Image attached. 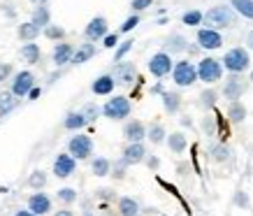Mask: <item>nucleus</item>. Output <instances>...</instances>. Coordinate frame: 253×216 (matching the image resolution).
<instances>
[{
	"instance_id": "nucleus-44",
	"label": "nucleus",
	"mask_w": 253,
	"mask_h": 216,
	"mask_svg": "<svg viewBox=\"0 0 253 216\" xmlns=\"http://www.w3.org/2000/svg\"><path fill=\"white\" fill-rule=\"evenodd\" d=\"M154 5V0H130V7L132 12L137 14V12H144V9H149Z\"/></svg>"
},
{
	"instance_id": "nucleus-46",
	"label": "nucleus",
	"mask_w": 253,
	"mask_h": 216,
	"mask_svg": "<svg viewBox=\"0 0 253 216\" xmlns=\"http://www.w3.org/2000/svg\"><path fill=\"white\" fill-rule=\"evenodd\" d=\"M119 44H121L119 42V33H109L107 38L102 40V46H107V49H116Z\"/></svg>"
},
{
	"instance_id": "nucleus-48",
	"label": "nucleus",
	"mask_w": 253,
	"mask_h": 216,
	"mask_svg": "<svg viewBox=\"0 0 253 216\" xmlns=\"http://www.w3.org/2000/svg\"><path fill=\"white\" fill-rule=\"evenodd\" d=\"M146 168H149V170H158V168H161V158H158V156H146Z\"/></svg>"
},
{
	"instance_id": "nucleus-15",
	"label": "nucleus",
	"mask_w": 253,
	"mask_h": 216,
	"mask_svg": "<svg viewBox=\"0 0 253 216\" xmlns=\"http://www.w3.org/2000/svg\"><path fill=\"white\" fill-rule=\"evenodd\" d=\"M123 137L128 144H139V142H144L146 139V126L142 121H128V124L123 126Z\"/></svg>"
},
{
	"instance_id": "nucleus-52",
	"label": "nucleus",
	"mask_w": 253,
	"mask_h": 216,
	"mask_svg": "<svg viewBox=\"0 0 253 216\" xmlns=\"http://www.w3.org/2000/svg\"><path fill=\"white\" fill-rule=\"evenodd\" d=\"M246 44H249V51H253V31L246 35Z\"/></svg>"
},
{
	"instance_id": "nucleus-10",
	"label": "nucleus",
	"mask_w": 253,
	"mask_h": 216,
	"mask_svg": "<svg viewBox=\"0 0 253 216\" xmlns=\"http://www.w3.org/2000/svg\"><path fill=\"white\" fill-rule=\"evenodd\" d=\"M107 35H109V23L105 16H93L91 21L86 23L84 28L86 42H102Z\"/></svg>"
},
{
	"instance_id": "nucleus-21",
	"label": "nucleus",
	"mask_w": 253,
	"mask_h": 216,
	"mask_svg": "<svg viewBox=\"0 0 253 216\" xmlns=\"http://www.w3.org/2000/svg\"><path fill=\"white\" fill-rule=\"evenodd\" d=\"M139 200H135V198H130V195H123V198H119V205H116V212H119V216H137L139 214Z\"/></svg>"
},
{
	"instance_id": "nucleus-30",
	"label": "nucleus",
	"mask_w": 253,
	"mask_h": 216,
	"mask_svg": "<svg viewBox=\"0 0 253 216\" xmlns=\"http://www.w3.org/2000/svg\"><path fill=\"white\" fill-rule=\"evenodd\" d=\"M16 105H19V100H16V95L12 91L0 93V119H2V116H7L9 112H14Z\"/></svg>"
},
{
	"instance_id": "nucleus-36",
	"label": "nucleus",
	"mask_w": 253,
	"mask_h": 216,
	"mask_svg": "<svg viewBox=\"0 0 253 216\" xmlns=\"http://www.w3.org/2000/svg\"><path fill=\"white\" fill-rule=\"evenodd\" d=\"M209 158L214 163H225L230 158V149L225 147V144H214V147L209 149Z\"/></svg>"
},
{
	"instance_id": "nucleus-40",
	"label": "nucleus",
	"mask_w": 253,
	"mask_h": 216,
	"mask_svg": "<svg viewBox=\"0 0 253 216\" xmlns=\"http://www.w3.org/2000/svg\"><path fill=\"white\" fill-rule=\"evenodd\" d=\"M126 170H128V165L119 158L116 163H112V174H109V177H114L116 181H123V179H126Z\"/></svg>"
},
{
	"instance_id": "nucleus-2",
	"label": "nucleus",
	"mask_w": 253,
	"mask_h": 216,
	"mask_svg": "<svg viewBox=\"0 0 253 216\" xmlns=\"http://www.w3.org/2000/svg\"><path fill=\"white\" fill-rule=\"evenodd\" d=\"M221 63L230 75H244L246 70H249V65H251L249 49H244V46H235V49H230V51H225V56H223Z\"/></svg>"
},
{
	"instance_id": "nucleus-58",
	"label": "nucleus",
	"mask_w": 253,
	"mask_h": 216,
	"mask_svg": "<svg viewBox=\"0 0 253 216\" xmlns=\"http://www.w3.org/2000/svg\"><path fill=\"white\" fill-rule=\"evenodd\" d=\"M82 216H95V214H93L91 209H86V212H84V214H82Z\"/></svg>"
},
{
	"instance_id": "nucleus-9",
	"label": "nucleus",
	"mask_w": 253,
	"mask_h": 216,
	"mask_svg": "<svg viewBox=\"0 0 253 216\" xmlns=\"http://www.w3.org/2000/svg\"><path fill=\"white\" fill-rule=\"evenodd\" d=\"M109 75L114 77L116 86H132L135 79H137V65L130 61H121V63H116Z\"/></svg>"
},
{
	"instance_id": "nucleus-57",
	"label": "nucleus",
	"mask_w": 253,
	"mask_h": 216,
	"mask_svg": "<svg viewBox=\"0 0 253 216\" xmlns=\"http://www.w3.org/2000/svg\"><path fill=\"white\" fill-rule=\"evenodd\" d=\"M102 216H119V212H114V214H112L109 209H105V214H102Z\"/></svg>"
},
{
	"instance_id": "nucleus-20",
	"label": "nucleus",
	"mask_w": 253,
	"mask_h": 216,
	"mask_svg": "<svg viewBox=\"0 0 253 216\" xmlns=\"http://www.w3.org/2000/svg\"><path fill=\"white\" fill-rule=\"evenodd\" d=\"M161 100H163V109L172 116L179 114V109H181V105H184V102H181V95H179L176 91H165L161 95Z\"/></svg>"
},
{
	"instance_id": "nucleus-53",
	"label": "nucleus",
	"mask_w": 253,
	"mask_h": 216,
	"mask_svg": "<svg viewBox=\"0 0 253 216\" xmlns=\"http://www.w3.org/2000/svg\"><path fill=\"white\" fill-rule=\"evenodd\" d=\"M14 216H35V214H33L31 209H19V212H16Z\"/></svg>"
},
{
	"instance_id": "nucleus-31",
	"label": "nucleus",
	"mask_w": 253,
	"mask_h": 216,
	"mask_svg": "<svg viewBox=\"0 0 253 216\" xmlns=\"http://www.w3.org/2000/svg\"><path fill=\"white\" fill-rule=\"evenodd\" d=\"M228 119H230V124H242L246 119V107L244 102H228Z\"/></svg>"
},
{
	"instance_id": "nucleus-59",
	"label": "nucleus",
	"mask_w": 253,
	"mask_h": 216,
	"mask_svg": "<svg viewBox=\"0 0 253 216\" xmlns=\"http://www.w3.org/2000/svg\"><path fill=\"white\" fill-rule=\"evenodd\" d=\"M249 82H251V84H253V70H251V75H249Z\"/></svg>"
},
{
	"instance_id": "nucleus-19",
	"label": "nucleus",
	"mask_w": 253,
	"mask_h": 216,
	"mask_svg": "<svg viewBox=\"0 0 253 216\" xmlns=\"http://www.w3.org/2000/svg\"><path fill=\"white\" fill-rule=\"evenodd\" d=\"M114 88H116V82L112 75H100V77L91 84V91L95 93V95H112Z\"/></svg>"
},
{
	"instance_id": "nucleus-39",
	"label": "nucleus",
	"mask_w": 253,
	"mask_h": 216,
	"mask_svg": "<svg viewBox=\"0 0 253 216\" xmlns=\"http://www.w3.org/2000/svg\"><path fill=\"white\" fill-rule=\"evenodd\" d=\"M82 114H84V116H86V121L91 124V121H95V119H98V116L102 114V109H100L98 105H95V102H88V105H84V107H82Z\"/></svg>"
},
{
	"instance_id": "nucleus-45",
	"label": "nucleus",
	"mask_w": 253,
	"mask_h": 216,
	"mask_svg": "<svg viewBox=\"0 0 253 216\" xmlns=\"http://www.w3.org/2000/svg\"><path fill=\"white\" fill-rule=\"evenodd\" d=\"M12 72H14L12 63H0V84H2V82H7V79L12 77Z\"/></svg>"
},
{
	"instance_id": "nucleus-34",
	"label": "nucleus",
	"mask_w": 253,
	"mask_h": 216,
	"mask_svg": "<svg viewBox=\"0 0 253 216\" xmlns=\"http://www.w3.org/2000/svg\"><path fill=\"white\" fill-rule=\"evenodd\" d=\"M181 23H184V26H202V23H205V12L188 9V12L181 14Z\"/></svg>"
},
{
	"instance_id": "nucleus-38",
	"label": "nucleus",
	"mask_w": 253,
	"mask_h": 216,
	"mask_svg": "<svg viewBox=\"0 0 253 216\" xmlns=\"http://www.w3.org/2000/svg\"><path fill=\"white\" fill-rule=\"evenodd\" d=\"M28 184H31V188H35V191H42L46 186V174L42 170H35L31 177H28Z\"/></svg>"
},
{
	"instance_id": "nucleus-43",
	"label": "nucleus",
	"mask_w": 253,
	"mask_h": 216,
	"mask_svg": "<svg viewBox=\"0 0 253 216\" xmlns=\"http://www.w3.org/2000/svg\"><path fill=\"white\" fill-rule=\"evenodd\" d=\"M137 23H139V14H132V16H128V19L123 21V26H121V28H119V33H130L132 28L137 26Z\"/></svg>"
},
{
	"instance_id": "nucleus-24",
	"label": "nucleus",
	"mask_w": 253,
	"mask_h": 216,
	"mask_svg": "<svg viewBox=\"0 0 253 216\" xmlns=\"http://www.w3.org/2000/svg\"><path fill=\"white\" fill-rule=\"evenodd\" d=\"M168 147H169V151L172 154H184L186 151V147H188V137H186L181 130H176V132H169L168 135Z\"/></svg>"
},
{
	"instance_id": "nucleus-25",
	"label": "nucleus",
	"mask_w": 253,
	"mask_h": 216,
	"mask_svg": "<svg viewBox=\"0 0 253 216\" xmlns=\"http://www.w3.org/2000/svg\"><path fill=\"white\" fill-rule=\"evenodd\" d=\"M95 56V44L93 42H84V44L77 46V51L72 56V65H82V63H88Z\"/></svg>"
},
{
	"instance_id": "nucleus-35",
	"label": "nucleus",
	"mask_w": 253,
	"mask_h": 216,
	"mask_svg": "<svg viewBox=\"0 0 253 216\" xmlns=\"http://www.w3.org/2000/svg\"><path fill=\"white\" fill-rule=\"evenodd\" d=\"M44 38L51 40V42H65V28L58 26V23H51L44 28Z\"/></svg>"
},
{
	"instance_id": "nucleus-12",
	"label": "nucleus",
	"mask_w": 253,
	"mask_h": 216,
	"mask_svg": "<svg viewBox=\"0 0 253 216\" xmlns=\"http://www.w3.org/2000/svg\"><path fill=\"white\" fill-rule=\"evenodd\" d=\"M75 170H77V158L70 154H58L54 161V174L58 179H68L75 174Z\"/></svg>"
},
{
	"instance_id": "nucleus-41",
	"label": "nucleus",
	"mask_w": 253,
	"mask_h": 216,
	"mask_svg": "<svg viewBox=\"0 0 253 216\" xmlns=\"http://www.w3.org/2000/svg\"><path fill=\"white\" fill-rule=\"evenodd\" d=\"M132 44H135L132 40H126V42H121V44L116 46V51H114V63H121L123 58H126V54H128V51L132 49Z\"/></svg>"
},
{
	"instance_id": "nucleus-11",
	"label": "nucleus",
	"mask_w": 253,
	"mask_h": 216,
	"mask_svg": "<svg viewBox=\"0 0 253 216\" xmlns=\"http://www.w3.org/2000/svg\"><path fill=\"white\" fill-rule=\"evenodd\" d=\"M172 70H174L172 56L165 54V51H158V54H154L151 58H149V72H151L154 77H158V79L168 77Z\"/></svg>"
},
{
	"instance_id": "nucleus-54",
	"label": "nucleus",
	"mask_w": 253,
	"mask_h": 216,
	"mask_svg": "<svg viewBox=\"0 0 253 216\" xmlns=\"http://www.w3.org/2000/svg\"><path fill=\"white\" fill-rule=\"evenodd\" d=\"M181 126H186V128H191V126H193L191 116H181Z\"/></svg>"
},
{
	"instance_id": "nucleus-32",
	"label": "nucleus",
	"mask_w": 253,
	"mask_h": 216,
	"mask_svg": "<svg viewBox=\"0 0 253 216\" xmlns=\"http://www.w3.org/2000/svg\"><path fill=\"white\" fill-rule=\"evenodd\" d=\"M216 102H218V91H214V88H205L198 95V105L202 109H214Z\"/></svg>"
},
{
	"instance_id": "nucleus-60",
	"label": "nucleus",
	"mask_w": 253,
	"mask_h": 216,
	"mask_svg": "<svg viewBox=\"0 0 253 216\" xmlns=\"http://www.w3.org/2000/svg\"><path fill=\"white\" fill-rule=\"evenodd\" d=\"M137 216H144V214H137Z\"/></svg>"
},
{
	"instance_id": "nucleus-6",
	"label": "nucleus",
	"mask_w": 253,
	"mask_h": 216,
	"mask_svg": "<svg viewBox=\"0 0 253 216\" xmlns=\"http://www.w3.org/2000/svg\"><path fill=\"white\" fill-rule=\"evenodd\" d=\"M198 77L200 82H205V84H216V82H221L223 77V63L216 61V58H202L198 63Z\"/></svg>"
},
{
	"instance_id": "nucleus-23",
	"label": "nucleus",
	"mask_w": 253,
	"mask_h": 216,
	"mask_svg": "<svg viewBox=\"0 0 253 216\" xmlns=\"http://www.w3.org/2000/svg\"><path fill=\"white\" fill-rule=\"evenodd\" d=\"M86 124H88V121H86V116L82 114V109H79V112H68L65 119H63V128H65V130L77 132V130H82Z\"/></svg>"
},
{
	"instance_id": "nucleus-7",
	"label": "nucleus",
	"mask_w": 253,
	"mask_h": 216,
	"mask_svg": "<svg viewBox=\"0 0 253 216\" xmlns=\"http://www.w3.org/2000/svg\"><path fill=\"white\" fill-rule=\"evenodd\" d=\"M33 88H35V75H33L31 70H21V72H16L14 77H12L9 91L14 93L16 98H28V93Z\"/></svg>"
},
{
	"instance_id": "nucleus-3",
	"label": "nucleus",
	"mask_w": 253,
	"mask_h": 216,
	"mask_svg": "<svg viewBox=\"0 0 253 216\" xmlns=\"http://www.w3.org/2000/svg\"><path fill=\"white\" fill-rule=\"evenodd\" d=\"M130 112H132V105L126 95H114V98H109L102 105V116L109 119V121H123V119L130 116Z\"/></svg>"
},
{
	"instance_id": "nucleus-28",
	"label": "nucleus",
	"mask_w": 253,
	"mask_h": 216,
	"mask_svg": "<svg viewBox=\"0 0 253 216\" xmlns=\"http://www.w3.org/2000/svg\"><path fill=\"white\" fill-rule=\"evenodd\" d=\"M91 172L95 177H109L112 174V161L105 158V156H98L91 161Z\"/></svg>"
},
{
	"instance_id": "nucleus-22",
	"label": "nucleus",
	"mask_w": 253,
	"mask_h": 216,
	"mask_svg": "<svg viewBox=\"0 0 253 216\" xmlns=\"http://www.w3.org/2000/svg\"><path fill=\"white\" fill-rule=\"evenodd\" d=\"M31 23H35L40 31H44L46 26H51V9L46 7V5L35 7L33 9V14H31Z\"/></svg>"
},
{
	"instance_id": "nucleus-4",
	"label": "nucleus",
	"mask_w": 253,
	"mask_h": 216,
	"mask_svg": "<svg viewBox=\"0 0 253 216\" xmlns=\"http://www.w3.org/2000/svg\"><path fill=\"white\" fill-rule=\"evenodd\" d=\"M172 82H174L176 86H181V88H186V86H193L195 82H200L198 77V65L191 61H176L174 63V70H172Z\"/></svg>"
},
{
	"instance_id": "nucleus-5",
	"label": "nucleus",
	"mask_w": 253,
	"mask_h": 216,
	"mask_svg": "<svg viewBox=\"0 0 253 216\" xmlns=\"http://www.w3.org/2000/svg\"><path fill=\"white\" fill-rule=\"evenodd\" d=\"M68 154L75 156L77 161H88V158L93 156V139H91V135L77 132L75 137H70V142H68Z\"/></svg>"
},
{
	"instance_id": "nucleus-1",
	"label": "nucleus",
	"mask_w": 253,
	"mask_h": 216,
	"mask_svg": "<svg viewBox=\"0 0 253 216\" xmlns=\"http://www.w3.org/2000/svg\"><path fill=\"white\" fill-rule=\"evenodd\" d=\"M239 14L230 5H216L205 12V26L211 31H225V28H235L237 26Z\"/></svg>"
},
{
	"instance_id": "nucleus-17",
	"label": "nucleus",
	"mask_w": 253,
	"mask_h": 216,
	"mask_svg": "<svg viewBox=\"0 0 253 216\" xmlns=\"http://www.w3.org/2000/svg\"><path fill=\"white\" fill-rule=\"evenodd\" d=\"M28 209H31L35 216H44L51 212V198L44 195L42 191H35V193L28 198Z\"/></svg>"
},
{
	"instance_id": "nucleus-42",
	"label": "nucleus",
	"mask_w": 253,
	"mask_h": 216,
	"mask_svg": "<svg viewBox=\"0 0 253 216\" xmlns=\"http://www.w3.org/2000/svg\"><path fill=\"white\" fill-rule=\"evenodd\" d=\"M95 198H98V200H105V202H112V200H116V191L114 188H98V191H95Z\"/></svg>"
},
{
	"instance_id": "nucleus-13",
	"label": "nucleus",
	"mask_w": 253,
	"mask_h": 216,
	"mask_svg": "<svg viewBox=\"0 0 253 216\" xmlns=\"http://www.w3.org/2000/svg\"><path fill=\"white\" fill-rule=\"evenodd\" d=\"M146 147H144V142H139V144H126V149H123V154H121V161L130 168V165H139V163H144L146 161Z\"/></svg>"
},
{
	"instance_id": "nucleus-14",
	"label": "nucleus",
	"mask_w": 253,
	"mask_h": 216,
	"mask_svg": "<svg viewBox=\"0 0 253 216\" xmlns=\"http://www.w3.org/2000/svg\"><path fill=\"white\" fill-rule=\"evenodd\" d=\"M198 46L200 49H221L223 46V35L211 28H200L198 31Z\"/></svg>"
},
{
	"instance_id": "nucleus-33",
	"label": "nucleus",
	"mask_w": 253,
	"mask_h": 216,
	"mask_svg": "<svg viewBox=\"0 0 253 216\" xmlns=\"http://www.w3.org/2000/svg\"><path fill=\"white\" fill-rule=\"evenodd\" d=\"M230 7L244 19L253 21V0H230Z\"/></svg>"
},
{
	"instance_id": "nucleus-27",
	"label": "nucleus",
	"mask_w": 253,
	"mask_h": 216,
	"mask_svg": "<svg viewBox=\"0 0 253 216\" xmlns=\"http://www.w3.org/2000/svg\"><path fill=\"white\" fill-rule=\"evenodd\" d=\"M16 35H19V40H23V42H35L38 35H40V28L35 26V23H31V21H23V23H19Z\"/></svg>"
},
{
	"instance_id": "nucleus-18",
	"label": "nucleus",
	"mask_w": 253,
	"mask_h": 216,
	"mask_svg": "<svg viewBox=\"0 0 253 216\" xmlns=\"http://www.w3.org/2000/svg\"><path fill=\"white\" fill-rule=\"evenodd\" d=\"M188 40L184 38V35H179V33H172V35H169L168 40H165V49H163V51H165V54H184V51H188Z\"/></svg>"
},
{
	"instance_id": "nucleus-47",
	"label": "nucleus",
	"mask_w": 253,
	"mask_h": 216,
	"mask_svg": "<svg viewBox=\"0 0 253 216\" xmlns=\"http://www.w3.org/2000/svg\"><path fill=\"white\" fill-rule=\"evenodd\" d=\"M202 130L207 132V135H214L216 132V124L211 116H205V119H202Z\"/></svg>"
},
{
	"instance_id": "nucleus-16",
	"label": "nucleus",
	"mask_w": 253,
	"mask_h": 216,
	"mask_svg": "<svg viewBox=\"0 0 253 216\" xmlns=\"http://www.w3.org/2000/svg\"><path fill=\"white\" fill-rule=\"evenodd\" d=\"M75 44H70V42H58L54 46V51H51V61H54L56 68H63V65H68L72 63V56H75Z\"/></svg>"
},
{
	"instance_id": "nucleus-29",
	"label": "nucleus",
	"mask_w": 253,
	"mask_h": 216,
	"mask_svg": "<svg viewBox=\"0 0 253 216\" xmlns=\"http://www.w3.org/2000/svg\"><path fill=\"white\" fill-rule=\"evenodd\" d=\"M146 139L151 142V144H163V142H168V132L163 128V124H151L146 128Z\"/></svg>"
},
{
	"instance_id": "nucleus-49",
	"label": "nucleus",
	"mask_w": 253,
	"mask_h": 216,
	"mask_svg": "<svg viewBox=\"0 0 253 216\" xmlns=\"http://www.w3.org/2000/svg\"><path fill=\"white\" fill-rule=\"evenodd\" d=\"M235 202H237L239 207H249V200H246L244 191H237V198H235Z\"/></svg>"
},
{
	"instance_id": "nucleus-8",
	"label": "nucleus",
	"mask_w": 253,
	"mask_h": 216,
	"mask_svg": "<svg viewBox=\"0 0 253 216\" xmlns=\"http://www.w3.org/2000/svg\"><path fill=\"white\" fill-rule=\"evenodd\" d=\"M249 88V82H246L242 75H230V77L225 79V84H223V98L228 102H237L242 95L246 93Z\"/></svg>"
},
{
	"instance_id": "nucleus-51",
	"label": "nucleus",
	"mask_w": 253,
	"mask_h": 216,
	"mask_svg": "<svg viewBox=\"0 0 253 216\" xmlns=\"http://www.w3.org/2000/svg\"><path fill=\"white\" fill-rule=\"evenodd\" d=\"M54 216H75V212H72V209H68V207H65V209H61V212H56Z\"/></svg>"
},
{
	"instance_id": "nucleus-55",
	"label": "nucleus",
	"mask_w": 253,
	"mask_h": 216,
	"mask_svg": "<svg viewBox=\"0 0 253 216\" xmlns=\"http://www.w3.org/2000/svg\"><path fill=\"white\" fill-rule=\"evenodd\" d=\"M198 49H200L198 44H191V46H188V54H198Z\"/></svg>"
},
{
	"instance_id": "nucleus-56",
	"label": "nucleus",
	"mask_w": 253,
	"mask_h": 216,
	"mask_svg": "<svg viewBox=\"0 0 253 216\" xmlns=\"http://www.w3.org/2000/svg\"><path fill=\"white\" fill-rule=\"evenodd\" d=\"M31 2H33V5H38V7H40V5H46L49 0H31Z\"/></svg>"
},
{
	"instance_id": "nucleus-50",
	"label": "nucleus",
	"mask_w": 253,
	"mask_h": 216,
	"mask_svg": "<svg viewBox=\"0 0 253 216\" xmlns=\"http://www.w3.org/2000/svg\"><path fill=\"white\" fill-rule=\"evenodd\" d=\"M40 95H42V88H40V86H35V88L28 93V100H38Z\"/></svg>"
},
{
	"instance_id": "nucleus-37",
	"label": "nucleus",
	"mask_w": 253,
	"mask_h": 216,
	"mask_svg": "<svg viewBox=\"0 0 253 216\" xmlns=\"http://www.w3.org/2000/svg\"><path fill=\"white\" fill-rule=\"evenodd\" d=\"M56 198H58L63 205H72V202H77V191H75V188H70V186H65V188H58Z\"/></svg>"
},
{
	"instance_id": "nucleus-26",
	"label": "nucleus",
	"mask_w": 253,
	"mask_h": 216,
	"mask_svg": "<svg viewBox=\"0 0 253 216\" xmlns=\"http://www.w3.org/2000/svg\"><path fill=\"white\" fill-rule=\"evenodd\" d=\"M21 58L26 63H31V65H38L40 58H42V49H40V44H35V42H26V44L21 46Z\"/></svg>"
}]
</instances>
